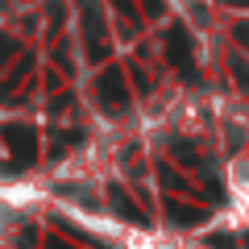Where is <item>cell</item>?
I'll list each match as a JSON object with an SVG mask.
<instances>
[{"mask_svg":"<svg viewBox=\"0 0 249 249\" xmlns=\"http://www.w3.org/2000/svg\"><path fill=\"white\" fill-rule=\"evenodd\" d=\"M100 96H104V104H108V108H121V104H124V91H121V75H116V71H108L104 79H100Z\"/></svg>","mask_w":249,"mask_h":249,"instance_id":"6da1fadb","label":"cell"},{"mask_svg":"<svg viewBox=\"0 0 249 249\" xmlns=\"http://www.w3.org/2000/svg\"><path fill=\"white\" fill-rule=\"evenodd\" d=\"M170 62H187V34L170 29Z\"/></svg>","mask_w":249,"mask_h":249,"instance_id":"7a4b0ae2","label":"cell"}]
</instances>
